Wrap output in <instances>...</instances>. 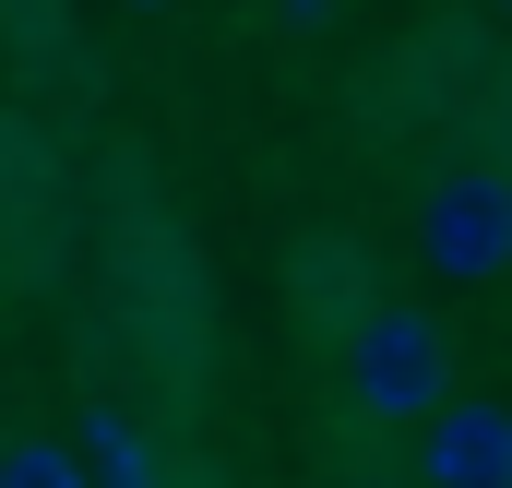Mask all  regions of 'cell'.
I'll use <instances>...</instances> for the list:
<instances>
[{
    "mask_svg": "<svg viewBox=\"0 0 512 488\" xmlns=\"http://www.w3.org/2000/svg\"><path fill=\"white\" fill-rule=\"evenodd\" d=\"M0 488H96L72 441H0Z\"/></svg>",
    "mask_w": 512,
    "mask_h": 488,
    "instance_id": "4",
    "label": "cell"
},
{
    "mask_svg": "<svg viewBox=\"0 0 512 488\" xmlns=\"http://www.w3.org/2000/svg\"><path fill=\"white\" fill-rule=\"evenodd\" d=\"M346 488H405V477H346Z\"/></svg>",
    "mask_w": 512,
    "mask_h": 488,
    "instance_id": "5",
    "label": "cell"
},
{
    "mask_svg": "<svg viewBox=\"0 0 512 488\" xmlns=\"http://www.w3.org/2000/svg\"><path fill=\"white\" fill-rule=\"evenodd\" d=\"M143 12H155V0H143Z\"/></svg>",
    "mask_w": 512,
    "mask_h": 488,
    "instance_id": "6",
    "label": "cell"
},
{
    "mask_svg": "<svg viewBox=\"0 0 512 488\" xmlns=\"http://www.w3.org/2000/svg\"><path fill=\"white\" fill-rule=\"evenodd\" d=\"M417 488H512V405L441 393L417 417Z\"/></svg>",
    "mask_w": 512,
    "mask_h": 488,
    "instance_id": "3",
    "label": "cell"
},
{
    "mask_svg": "<svg viewBox=\"0 0 512 488\" xmlns=\"http://www.w3.org/2000/svg\"><path fill=\"white\" fill-rule=\"evenodd\" d=\"M441 393H453V334H441V310L382 298V310L346 322V405H358L370 429H417Z\"/></svg>",
    "mask_w": 512,
    "mask_h": 488,
    "instance_id": "1",
    "label": "cell"
},
{
    "mask_svg": "<svg viewBox=\"0 0 512 488\" xmlns=\"http://www.w3.org/2000/svg\"><path fill=\"white\" fill-rule=\"evenodd\" d=\"M417 262L441 286H489L512 274V167H441L417 191Z\"/></svg>",
    "mask_w": 512,
    "mask_h": 488,
    "instance_id": "2",
    "label": "cell"
}]
</instances>
